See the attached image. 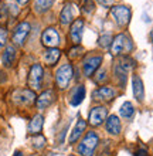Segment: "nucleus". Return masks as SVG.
Returning a JSON list of instances; mask_svg holds the SVG:
<instances>
[{
    "label": "nucleus",
    "instance_id": "nucleus-10",
    "mask_svg": "<svg viewBox=\"0 0 153 156\" xmlns=\"http://www.w3.org/2000/svg\"><path fill=\"white\" fill-rule=\"evenodd\" d=\"M116 95L115 90L112 88V87H101V88H98V90L94 91V94H92V97H94V99L95 101H102V102H106V101H111V99H113V97Z\"/></svg>",
    "mask_w": 153,
    "mask_h": 156
},
{
    "label": "nucleus",
    "instance_id": "nucleus-4",
    "mask_svg": "<svg viewBox=\"0 0 153 156\" xmlns=\"http://www.w3.org/2000/svg\"><path fill=\"white\" fill-rule=\"evenodd\" d=\"M71 78H72V67L70 64L61 66L57 70V73H55V81H57L58 88H61V90L68 87Z\"/></svg>",
    "mask_w": 153,
    "mask_h": 156
},
{
    "label": "nucleus",
    "instance_id": "nucleus-29",
    "mask_svg": "<svg viewBox=\"0 0 153 156\" xmlns=\"http://www.w3.org/2000/svg\"><path fill=\"white\" fill-rule=\"evenodd\" d=\"M98 75H99V77H96V82H102V81H105V80H106V71H105V70H102Z\"/></svg>",
    "mask_w": 153,
    "mask_h": 156
},
{
    "label": "nucleus",
    "instance_id": "nucleus-32",
    "mask_svg": "<svg viewBox=\"0 0 153 156\" xmlns=\"http://www.w3.org/2000/svg\"><path fill=\"white\" fill-rule=\"evenodd\" d=\"M136 156H148V152H146V149H139L136 153Z\"/></svg>",
    "mask_w": 153,
    "mask_h": 156
},
{
    "label": "nucleus",
    "instance_id": "nucleus-12",
    "mask_svg": "<svg viewBox=\"0 0 153 156\" xmlns=\"http://www.w3.org/2000/svg\"><path fill=\"white\" fill-rule=\"evenodd\" d=\"M101 62H102V57H101V55L87 58L85 62H84V74L87 75V77H91V75L98 70V67L101 66Z\"/></svg>",
    "mask_w": 153,
    "mask_h": 156
},
{
    "label": "nucleus",
    "instance_id": "nucleus-14",
    "mask_svg": "<svg viewBox=\"0 0 153 156\" xmlns=\"http://www.w3.org/2000/svg\"><path fill=\"white\" fill-rule=\"evenodd\" d=\"M54 101V92L51 90L44 91L40 97L37 98V108L38 109H46L53 104Z\"/></svg>",
    "mask_w": 153,
    "mask_h": 156
},
{
    "label": "nucleus",
    "instance_id": "nucleus-13",
    "mask_svg": "<svg viewBox=\"0 0 153 156\" xmlns=\"http://www.w3.org/2000/svg\"><path fill=\"white\" fill-rule=\"evenodd\" d=\"M82 30H84V21L79 19V20H75L71 26V30H70V36H71V40L74 43L75 45H78L81 43V38H82Z\"/></svg>",
    "mask_w": 153,
    "mask_h": 156
},
{
    "label": "nucleus",
    "instance_id": "nucleus-21",
    "mask_svg": "<svg viewBox=\"0 0 153 156\" xmlns=\"http://www.w3.org/2000/svg\"><path fill=\"white\" fill-rule=\"evenodd\" d=\"M126 74H128V70H126L123 66H120L119 62H116L115 64V77L122 87L126 84Z\"/></svg>",
    "mask_w": 153,
    "mask_h": 156
},
{
    "label": "nucleus",
    "instance_id": "nucleus-7",
    "mask_svg": "<svg viewBox=\"0 0 153 156\" xmlns=\"http://www.w3.org/2000/svg\"><path fill=\"white\" fill-rule=\"evenodd\" d=\"M30 33V24L29 23H20V24L16 27L14 30V34H13V43L17 45H23L24 44L26 38Z\"/></svg>",
    "mask_w": 153,
    "mask_h": 156
},
{
    "label": "nucleus",
    "instance_id": "nucleus-11",
    "mask_svg": "<svg viewBox=\"0 0 153 156\" xmlns=\"http://www.w3.org/2000/svg\"><path fill=\"white\" fill-rule=\"evenodd\" d=\"M77 6L72 3H67L64 7H62L61 10V16H60V19H61V24L62 26H67L70 24L71 21L74 20L75 14H77Z\"/></svg>",
    "mask_w": 153,
    "mask_h": 156
},
{
    "label": "nucleus",
    "instance_id": "nucleus-36",
    "mask_svg": "<svg viewBox=\"0 0 153 156\" xmlns=\"http://www.w3.org/2000/svg\"><path fill=\"white\" fill-rule=\"evenodd\" d=\"M70 156H75V155H70Z\"/></svg>",
    "mask_w": 153,
    "mask_h": 156
},
{
    "label": "nucleus",
    "instance_id": "nucleus-25",
    "mask_svg": "<svg viewBox=\"0 0 153 156\" xmlns=\"http://www.w3.org/2000/svg\"><path fill=\"white\" fill-rule=\"evenodd\" d=\"M33 142H34V148L36 149H41V148H44V145H46V139H44V136H41V135H38Z\"/></svg>",
    "mask_w": 153,
    "mask_h": 156
},
{
    "label": "nucleus",
    "instance_id": "nucleus-8",
    "mask_svg": "<svg viewBox=\"0 0 153 156\" xmlns=\"http://www.w3.org/2000/svg\"><path fill=\"white\" fill-rule=\"evenodd\" d=\"M14 101L20 105H33L36 102V94L31 90H20L14 94Z\"/></svg>",
    "mask_w": 153,
    "mask_h": 156
},
{
    "label": "nucleus",
    "instance_id": "nucleus-9",
    "mask_svg": "<svg viewBox=\"0 0 153 156\" xmlns=\"http://www.w3.org/2000/svg\"><path fill=\"white\" fill-rule=\"evenodd\" d=\"M43 44L48 47V48H55L58 44H60V36H58L57 30L55 29H47L44 33H43L41 37Z\"/></svg>",
    "mask_w": 153,
    "mask_h": 156
},
{
    "label": "nucleus",
    "instance_id": "nucleus-6",
    "mask_svg": "<svg viewBox=\"0 0 153 156\" xmlns=\"http://www.w3.org/2000/svg\"><path fill=\"white\" fill-rule=\"evenodd\" d=\"M106 116H108V111L105 107L92 108L91 114H89V123L92 126H99L106 121Z\"/></svg>",
    "mask_w": 153,
    "mask_h": 156
},
{
    "label": "nucleus",
    "instance_id": "nucleus-35",
    "mask_svg": "<svg viewBox=\"0 0 153 156\" xmlns=\"http://www.w3.org/2000/svg\"><path fill=\"white\" fill-rule=\"evenodd\" d=\"M150 37H152V41H153V30H152V34H150Z\"/></svg>",
    "mask_w": 153,
    "mask_h": 156
},
{
    "label": "nucleus",
    "instance_id": "nucleus-17",
    "mask_svg": "<svg viewBox=\"0 0 153 156\" xmlns=\"http://www.w3.org/2000/svg\"><path fill=\"white\" fill-rule=\"evenodd\" d=\"M85 128H87V122H85L84 119H79L78 122L75 123V126H74V129H72V132H71L70 144H74V142H77V140L79 139V136L82 135V132L85 131Z\"/></svg>",
    "mask_w": 153,
    "mask_h": 156
},
{
    "label": "nucleus",
    "instance_id": "nucleus-33",
    "mask_svg": "<svg viewBox=\"0 0 153 156\" xmlns=\"http://www.w3.org/2000/svg\"><path fill=\"white\" fill-rule=\"evenodd\" d=\"M17 2H19V3H20V4H26V3H27V2H29V0H17Z\"/></svg>",
    "mask_w": 153,
    "mask_h": 156
},
{
    "label": "nucleus",
    "instance_id": "nucleus-30",
    "mask_svg": "<svg viewBox=\"0 0 153 156\" xmlns=\"http://www.w3.org/2000/svg\"><path fill=\"white\" fill-rule=\"evenodd\" d=\"M87 3H88V7H84V12H85V13L94 12V3H92V2H89V0H88Z\"/></svg>",
    "mask_w": 153,
    "mask_h": 156
},
{
    "label": "nucleus",
    "instance_id": "nucleus-3",
    "mask_svg": "<svg viewBox=\"0 0 153 156\" xmlns=\"http://www.w3.org/2000/svg\"><path fill=\"white\" fill-rule=\"evenodd\" d=\"M111 13H112V16H113V19H115L116 24L120 26V27L128 26V23L130 21L132 13H130V9L126 7V6H113Z\"/></svg>",
    "mask_w": 153,
    "mask_h": 156
},
{
    "label": "nucleus",
    "instance_id": "nucleus-2",
    "mask_svg": "<svg viewBox=\"0 0 153 156\" xmlns=\"http://www.w3.org/2000/svg\"><path fill=\"white\" fill-rule=\"evenodd\" d=\"M130 50H132V41H130V38L126 34H118L113 38L111 45V53L113 55L120 53H129Z\"/></svg>",
    "mask_w": 153,
    "mask_h": 156
},
{
    "label": "nucleus",
    "instance_id": "nucleus-1",
    "mask_svg": "<svg viewBox=\"0 0 153 156\" xmlns=\"http://www.w3.org/2000/svg\"><path fill=\"white\" fill-rule=\"evenodd\" d=\"M98 142H99V138L95 132H88L87 135L84 136L82 142L79 144L78 146V152L79 155L82 156H94L96 146H98Z\"/></svg>",
    "mask_w": 153,
    "mask_h": 156
},
{
    "label": "nucleus",
    "instance_id": "nucleus-28",
    "mask_svg": "<svg viewBox=\"0 0 153 156\" xmlns=\"http://www.w3.org/2000/svg\"><path fill=\"white\" fill-rule=\"evenodd\" d=\"M84 51V48L82 47H79V45H77L75 48H72V50H70V57L71 58H74V57H77L78 54H81Z\"/></svg>",
    "mask_w": 153,
    "mask_h": 156
},
{
    "label": "nucleus",
    "instance_id": "nucleus-31",
    "mask_svg": "<svg viewBox=\"0 0 153 156\" xmlns=\"http://www.w3.org/2000/svg\"><path fill=\"white\" fill-rule=\"evenodd\" d=\"M99 4H102V6H109V4H112V2L113 0H96Z\"/></svg>",
    "mask_w": 153,
    "mask_h": 156
},
{
    "label": "nucleus",
    "instance_id": "nucleus-22",
    "mask_svg": "<svg viewBox=\"0 0 153 156\" xmlns=\"http://www.w3.org/2000/svg\"><path fill=\"white\" fill-rule=\"evenodd\" d=\"M60 55H61V53H60L58 48H50L46 53V55H44V61H46L48 66H53V64H55V62L58 61Z\"/></svg>",
    "mask_w": 153,
    "mask_h": 156
},
{
    "label": "nucleus",
    "instance_id": "nucleus-24",
    "mask_svg": "<svg viewBox=\"0 0 153 156\" xmlns=\"http://www.w3.org/2000/svg\"><path fill=\"white\" fill-rule=\"evenodd\" d=\"M133 112H135V108H133V105L130 102H123L119 108V114L123 118H130L133 115Z\"/></svg>",
    "mask_w": 153,
    "mask_h": 156
},
{
    "label": "nucleus",
    "instance_id": "nucleus-5",
    "mask_svg": "<svg viewBox=\"0 0 153 156\" xmlns=\"http://www.w3.org/2000/svg\"><path fill=\"white\" fill-rule=\"evenodd\" d=\"M43 67L40 64H34L29 73V87L31 90H40L43 82Z\"/></svg>",
    "mask_w": 153,
    "mask_h": 156
},
{
    "label": "nucleus",
    "instance_id": "nucleus-19",
    "mask_svg": "<svg viewBox=\"0 0 153 156\" xmlns=\"http://www.w3.org/2000/svg\"><path fill=\"white\" fill-rule=\"evenodd\" d=\"M43 123H44V118H43L41 115H36L31 119V122H30V125H29V132L31 135H37L38 132L41 131Z\"/></svg>",
    "mask_w": 153,
    "mask_h": 156
},
{
    "label": "nucleus",
    "instance_id": "nucleus-20",
    "mask_svg": "<svg viewBox=\"0 0 153 156\" xmlns=\"http://www.w3.org/2000/svg\"><path fill=\"white\" fill-rule=\"evenodd\" d=\"M84 98H85V88H84L82 85L77 87L74 91V94H72V98H71V105H72V107H77V105H79V104L82 102Z\"/></svg>",
    "mask_w": 153,
    "mask_h": 156
},
{
    "label": "nucleus",
    "instance_id": "nucleus-18",
    "mask_svg": "<svg viewBox=\"0 0 153 156\" xmlns=\"http://www.w3.org/2000/svg\"><path fill=\"white\" fill-rule=\"evenodd\" d=\"M14 58H16V48L13 45H9L6 51L3 53V57H2V61H3L4 67H12L13 62H14Z\"/></svg>",
    "mask_w": 153,
    "mask_h": 156
},
{
    "label": "nucleus",
    "instance_id": "nucleus-34",
    "mask_svg": "<svg viewBox=\"0 0 153 156\" xmlns=\"http://www.w3.org/2000/svg\"><path fill=\"white\" fill-rule=\"evenodd\" d=\"M14 156H21V152H16L14 153Z\"/></svg>",
    "mask_w": 153,
    "mask_h": 156
},
{
    "label": "nucleus",
    "instance_id": "nucleus-15",
    "mask_svg": "<svg viewBox=\"0 0 153 156\" xmlns=\"http://www.w3.org/2000/svg\"><path fill=\"white\" fill-rule=\"evenodd\" d=\"M106 131L111 133V135H119L120 133V121L116 115H111L109 118H106Z\"/></svg>",
    "mask_w": 153,
    "mask_h": 156
},
{
    "label": "nucleus",
    "instance_id": "nucleus-16",
    "mask_svg": "<svg viewBox=\"0 0 153 156\" xmlns=\"http://www.w3.org/2000/svg\"><path fill=\"white\" fill-rule=\"evenodd\" d=\"M132 87H133V95L137 101H143L145 98V88H143V81L141 80V77L135 75L132 81Z\"/></svg>",
    "mask_w": 153,
    "mask_h": 156
},
{
    "label": "nucleus",
    "instance_id": "nucleus-23",
    "mask_svg": "<svg viewBox=\"0 0 153 156\" xmlns=\"http://www.w3.org/2000/svg\"><path fill=\"white\" fill-rule=\"evenodd\" d=\"M53 2L54 0H36L34 9H36V12H38V13H44L53 6Z\"/></svg>",
    "mask_w": 153,
    "mask_h": 156
},
{
    "label": "nucleus",
    "instance_id": "nucleus-26",
    "mask_svg": "<svg viewBox=\"0 0 153 156\" xmlns=\"http://www.w3.org/2000/svg\"><path fill=\"white\" fill-rule=\"evenodd\" d=\"M109 43H111V36H109V34H103V36H101V38H99V45L101 47H108Z\"/></svg>",
    "mask_w": 153,
    "mask_h": 156
},
{
    "label": "nucleus",
    "instance_id": "nucleus-27",
    "mask_svg": "<svg viewBox=\"0 0 153 156\" xmlns=\"http://www.w3.org/2000/svg\"><path fill=\"white\" fill-rule=\"evenodd\" d=\"M6 41H7V31L4 29H0V48L6 44Z\"/></svg>",
    "mask_w": 153,
    "mask_h": 156
}]
</instances>
